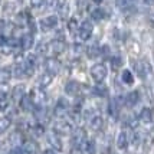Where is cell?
<instances>
[{
	"mask_svg": "<svg viewBox=\"0 0 154 154\" xmlns=\"http://www.w3.org/2000/svg\"><path fill=\"white\" fill-rule=\"evenodd\" d=\"M111 63H112V66H118L121 62H120V59H118V58H114V59L111 60Z\"/></svg>",
	"mask_w": 154,
	"mask_h": 154,
	"instance_id": "33",
	"label": "cell"
},
{
	"mask_svg": "<svg viewBox=\"0 0 154 154\" xmlns=\"http://www.w3.org/2000/svg\"><path fill=\"white\" fill-rule=\"evenodd\" d=\"M25 85H22V84H19V85H16V87L13 88V91H12V97H13V101H16V102H20V100L25 97Z\"/></svg>",
	"mask_w": 154,
	"mask_h": 154,
	"instance_id": "12",
	"label": "cell"
},
{
	"mask_svg": "<svg viewBox=\"0 0 154 154\" xmlns=\"http://www.w3.org/2000/svg\"><path fill=\"white\" fill-rule=\"evenodd\" d=\"M9 154H25V151H23L22 148H19V147H14V148H12V150L9 151Z\"/></svg>",
	"mask_w": 154,
	"mask_h": 154,
	"instance_id": "30",
	"label": "cell"
},
{
	"mask_svg": "<svg viewBox=\"0 0 154 154\" xmlns=\"http://www.w3.org/2000/svg\"><path fill=\"white\" fill-rule=\"evenodd\" d=\"M91 17L94 20H102L105 17V12H104L102 9H95V10L91 12Z\"/></svg>",
	"mask_w": 154,
	"mask_h": 154,
	"instance_id": "25",
	"label": "cell"
},
{
	"mask_svg": "<svg viewBox=\"0 0 154 154\" xmlns=\"http://www.w3.org/2000/svg\"><path fill=\"white\" fill-rule=\"evenodd\" d=\"M25 154H35L36 153V150H38V146H36V143L33 141H26L25 144H23V148H22Z\"/></svg>",
	"mask_w": 154,
	"mask_h": 154,
	"instance_id": "18",
	"label": "cell"
},
{
	"mask_svg": "<svg viewBox=\"0 0 154 154\" xmlns=\"http://www.w3.org/2000/svg\"><path fill=\"white\" fill-rule=\"evenodd\" d=\"M121 79H122L124 84L131 85V84L134 82V76H133V74H131L128 69H124V71H122V74H121Z\"/></svg>",
	"mask_w": 154,
	"mask_h": 154,
	"instance_id": "21",
	"label": "cell"
},
{
	"mask_svg": "<svg viewBox=\"0 0 154 154\" xmlns=\"http://www.w3.org/2000/svg\"><path fill=\"white\" fill-rule=\"evenodd\" d=\"M52 76H54V75H51V74H48V72H45V74H43L39 78V85L42 88L49 87V85H51V82H52Z\"/></svg>",
	"mask_w": 154,
	"mask_h": 154,
	"instance_id": "20",
	"label": "cell"
},
{
	"mask_svg": "<svg viewBox=\"0 0 154 154\" xmlns=\"http://www.w3.org/2000/svg\"><path fill=\"white\" fill-rule=\"evenodd\" d=\"M95 3H97V5H100V3H102V0H94Z\"/></svg>",
	"mask_w": 154,
	"mask_h": 154,
	"instance_id": "38",
	"label": "cell"
},
{
	"mask_svg": "<svg viewBox=\"0 0 154 154\" xmlns=\"http://www.w3.org/2000/svg\"><path fill=\"white\" fill-rule=\"evenodd\" d=\"M72 131V125L66 120H58L54 124V133L60 135H66Z\"/></svg>",
	"mask_w": 154,
	"mask_h": 154,
	"instance_id": "3",
	"label": "cell"
},
{
	"mask_svg": "<svg viewBox=\"0 0 154 154\" xmlns=\"http://www.w3.org/2000/svg\"><path fill=\"white\" fill-rule=\"evenodd\" d=\"M9 141H10V144H13L14 147H17L19 144H22V143H23V135L20 134L19 131H14L13 134L10 135Z\"/></svg>",
	"mask_w": 154,
	"mask_h": 154,
	"instance_id": "19",
	"label": "cell"
},
{
	"mask_svg": "<svg viewBox=\"0 0 154 154\" xmlns=\"http://www.w3.org/2000/svg\"><path fill=\"white\" fill-rule=\"evenodd\" d=\"M20 107L23 108L25 111H29V109L33 108V104H32V101L29 98V95H25V97L20 100Z\"/></svg>",
	"mask_w": 154,
	"mask_h": 154,
	"instance_id": "23",
	"label": "cell"
},
{
	"mask_svg": "<svg viewBox=\"0 0 154 154\" xmlns=\"http://www.w3.org/2000/svg\"><path fill=\"white\" fill-rule=\"evenodd\" d=\"M45 0H30V6L35 7V9H39V7L43 6Z\"/></svg>",
	"mask_w": 154,
	"mask_h": 154,
	"instance_id": "28",
	"label": "cell"
},
{
	"mask_svg": "<svg viewBox=\"0 0 154 154\" xmlns=\"http://www.w3.org/2000/svg\"><path fill=\"white\" fill-rule=\"evenodd\" d=\"M94 92H95V95H98V97H105V95H107V88L98 85V87L94 88Z\"/></svg>",
	"mask_w": 154,
	"mask_h": 154,
	"instance_id": "26",
	"label": "cell"
},
{
	"mask_svg": "<svg viewBox=\"0 0 154 154\" xmlns=\"http://www.w3.org/2000/svg\"><path fill=\"white\" fill-rule=\"evenodd\" d=\"M87 140V134L84 131V128H76L72 134V143H74L75 147H79L84 141Z\"/></svg>",
	"mask_w": 154,
	"mask_h": 154,
	"instance_id": "7",
	"label": "cell"
},
{
	"mask_svg": "<svg viewBox=\"0 0 154 154\" xmlns=\"http://www.w3.org/2000/svg\"><path fill=\"white\" fill-rule=\"evenodd\" d=\"M140 120L144 122V124H148V122H151L153 121V112H151V109L150 108H143L140 112Z\"/></svg>",
	"mask_w": 154,
	"mask_h": 154,
	"instance_id": "15",
	"label": "cell"
},
{
	"mask_svg": "<svg viewBox=\"0 0 154 154\" xmlns=\"http://www.w3.org/2000/svg\"><path fill=\"white\" fill-rule=\"evenodd\" d=\"M82 154H95V143L92 140H85L79 146Z\"/></svg>",
	"mask_w": 154,
	"mask_h": 154,
	"instance_id": "9",
	"label": "cell"
},
{
	"mask_svg": "<svg viewBox=\"0 0 154 154\" xmlns=\"http://www.w3.org/2000/svg\"><path fill=\"white\" fill-rule=\"evenodd\" d=\"M45 69H46L48 74L56 75L60 69L59 60L56 59V58H46V59H45Z\"/></svg>",
	"mask_w": 154,
	"mask_h": 154,
	"instance_id": "4",
	"label": "cell"
},
{
	"mask_svg": "<svg viewBox=\"0 0 154 154\" xmlns=\"http://www.w3.org/2000/svg\"><path fill=\"white\" fill-rule=\"evenodd\" d=\"M39 25H40V29H42V30H51V29L56 27V25H58V17H56V16L43 17V19L39 22Z\"/></svg>",
	"mask_w": 154,
	"mask_h": 154,
	"instance_id": "6",
	"label": "cell"
},
{
	"mask_svg": "<svg viewBox=\"0 0 154 154\" xmlns=\"http://www.w3.org/2000/svg\"><path fill=\"white\" fill-rule=\"evenodd\" d=\"M5 29H6V22L0 19V33H2V32H5Z\"/></svg>",
	"mask_w": 154,
	"mask_h": 154,
	"instance_id": "32",
	"label": "cell"
},
{
	"mask_svg": "<svg viewBox=\"0 0 154 154\" xmlns=\"http://www.w3.org/2000/svg\"><path fill=\"white\" fill-rule=\"evenodd\" d=\"M138 100H140L138 91H131V92H128L127 97H125V102H127L128 107H134L135 104L138 102Z\"/></svg>",
	"mask_w": 154,
	"mask_h": 154,
	"instance_id": "14",
	"label": "cell"
},
{
	"mask_svg": "<svg viewBox=\"0 0 154 154\" xmlns=\"http://www.w3.org/2000/svg\"><path fill=\"white\" fill-rule=\"evenodd\" d=\"M3 45H5V38H3V36L0 35V48L3 46Z\"/></svg>",
	"mask_w": 154,
	"mask_h": 154,
	"instance_id": "37",
	"label": "cell"
},
{
	"mask_svg": "<svg viewBox=\"0 0 154 154\" xmlns=\"http://www.w3.org/2000/svg\"><path fill=\"white\" fill-rule=\"evenodd\" d=\"M117 147L120 150H125L128 147V135L125 131H121L117 137Z\"/></svg>",
	"mask_w": 154,
	"mask_h": 154,
	"instance_id": "13",
	"label": "cell"
},
{
	"mask_svg": "<svg viewBox=\"0 0 154 154\" xmlns=\"http://www.w3.org/2000/svg\"><path fill=\"white\" fill-rule=\"evenodd\" d=\"M102 127H104V120H102V117L95 115L94 118L91 120V128H92L94 131H100V130H102Z\"/></svg>",
	"mask_w": 154,
	"mask_h": 154,
	"instance_id": "16",
	"label": "cell"
},
{
	"mask_svg": "<svg viewBox=\"0 0 154 154\" xmlns=\"http://www.w3.org/2000/svg\"><path fill=\"white\" fill-rule=\"evenodd\" d=\"M68 27H69V30H72V32H74L75 29L78 27V25H76V20H75V19H71V20H69V23H68Z\"/></svg>",
	"mask_w": 154,
	"mask_h": 154,
	"instance_id": "29",
	"label": "cell"
},
{
	"mask_svg": "<svg viewBox=\"0 0 154 154\" xmlns=\"http://www.w3.org/2000/svg\"><path fill=\"white\" fill-rule=\"evenodd\" d=\"M48 141H49V144L54 148H56L58 151L62 150V141H60V138H59V134H56V133L48 134Z\"/></svg>",
	"mask_w": 154,
	"mask_h": 154,
	"instance_id": "10",
	"label": "cell"
},
{
	"mask_svg": "<svg viewBox=\"0 0 154 154\" xmlns=\"http://www.w3.org/2000/svg\"><path fill=\"white\" fill-rule=\"evenodd\" d=\"M144 3L148 6H154V0H144Z\"/></svg>",
	"mask_w": 154,
	"mask_h": 154,
	"instance_id": "36",
	"label": "cell"
},
{
	"mask_svg": "<svg viewBox=\"0 0 154 154\" xmlns=\"http://www.w3.org/2000/svg\"><path fill=\"white\" fill-rule=\"evenodd\" d=\"M79 91H81V87L76 81H69L66 85H65V92L68 95H78Z\"/></svg>",
	"mask_w": 154,
	"mask_h": 154,
	"instance_id": "11",
	"label": "cell"
},
{
	"mask_svg": "<svg viewBox=\"0 0 154 154\" xmlns=\"http://www.w3.org/2000/svg\"><path fill=\"white\" fill-rule=\"evenodd\" d=\"M87 54H88V56H89L91 59H94V58H97V56H100V55H101V48L97 46V45H94V46H89L87 49Z\"/></svg>",
	"mask_w": 154,
	"mask_h": 154,
	"instance_id": "24",
	"label": "cell"
},
{
	"mask_svg": "<svg viewBox=\"0 0 154 154\" xmlns=\"http://www.w3.org/2000/svg\"><path fill=\"white\" fill-rule=\"evenodd\" d=\"M65 5H66V0H55V6L58 7V9L63 7Z\"/></svg>",
	"mask_w": 154,
	"mask_h": 154,
	"instance_id": "31",
	"label": "cell"
},
{
	"mask_svg": "<svg viewBox=\"0 0 154 154\" xmlns=\"http://www.w3.org/2000/svg\"><path fill=\"white\" fill-rule=\"evenodd\" d=\"M12 78V71L9 68H2L0 69V84H7Z\"/></svg>",
	"mask_w": 154,
	"mask_h": 154,
	"instance_id": "17",
	"label": "cell"
},
{
	"mask_svg": "<svg viewBox=\"0 0 154 154\" xmlns=\"http://www.w3.org/2000/svg\"><path fill=\"white\" fill-rule=\"evenodd\" d=\"M19 43H20V46H22V49L29 51L30 48L33 46V43H35L33 35H32V33H25L23 36H22V39H20Z\"/></svg>",
	"mask_w": 154,
	"mask_h": 154,
	"instance_id": "8",
	"label": "cell"
},
{
	"mask_svg": "<svg viewBox=\"0 0 154 154\" xmlns=\"http://www.w3.org/2000/svg\"><path fill=\"white\" fill-rule=\"evenodd\" d=\"M42 154H56V151H55V150H52V148H49V150H45Z\"/></svg>",
	"mask_w": 154,
	"mask_h": 154,
	"instance_id": "34",
	"label": "cell"
},
{
	"mask_svg": "<svg viewBox=\"0 0 154 154\" xmlns=\"http://www.w3.org/2000/svg\"><path fill=\"white\" fill-rule=\"evenodd\" d=\"M10 124H12V120H10L9 117L0 118V134L6 133L7 130H9V127H10Z\"/></svg>",
	"mask_w": 154,
	"mask_h": 154,
	"instance_id": "22",
	"label": "cell"
},
{
	"mask_svg": "<svg viewBox=\"0 0 154 154\" xmlns=\"http://www.w3.org/2000/svg\"><path fill=\"white\" fill-rule=\"evenodd\" d=\"M78 32H79V38L82 40H88L91 38V35L94 32V26L89 20H84L81 23V26H78Z\"/></svg>",
	"mask_w": 154,
	"mask_h": 154,
	"instance_id": "2",
	"label": "cell"
},
{
	"mask_svg": "<svg viewBox=\"0 0 154 154\" xmlns=\"http://www.w3.org/2000/svg\"><path fill=\"white\" fill-rule=\"evenodd\" d=\"M107 75H108V69L104 63H95L94 66L91 68V76H92V79L97 81L98 84H101L102 81L105 79Z\"/></svg>",
	"mask_w": 154,
	"mask_h": 154,
	"instance_id": "1",
	"label": "cell"
},
{
	"mask_svg": "<svg viewBox=\"0 0 154 154\" xmlns=\"http://www.w3.org/2000/svg\"><path fill=\"white\" fill-rule=\"evenodd\" d=\"M117 5H118L122 10H125V9H128V7H130V5H131V0H118V2H117Z\"/></svg>",
	"mask_w": 154,
	"mask_h": 154,
	"instance_id": "27",
	"label": "cell"
},
{
	"mask_svg": "<svg viewBox=\"0 0 154 154\" xmlns=\"http://www.w3.org/2000/svg\"><path fill=\"white\" fill-rule=\"evenodd\" d=\"M71 154H82L81 153V150H79V147H75L72 151H71Z\"/></svg>",
	"mask_w": 154,
	"mask_h": 154,
	"instance_id": "35",
	"label": "cell"
},
{
	"mask_svg": "<svg viewBox=\"0 0 154 154\" xmlns=\"http://www.w3.org/2000/svg\"><path fill=\"white\" fill-rule=\"evenodd\" d=\"M65 49H66V45H65V42L63 40H52L51 43H49V51H51V54L52 55H60L62 52H65Z\"/></svg>",
	"mask_w": 154,
	"mask_h": 154,
	"instance_id": "5",
	"label": "cell"
}]
</instances>
